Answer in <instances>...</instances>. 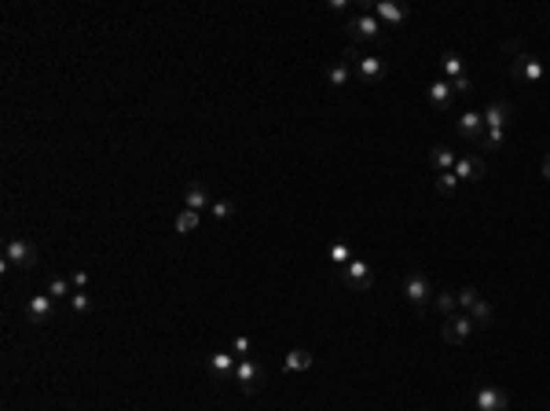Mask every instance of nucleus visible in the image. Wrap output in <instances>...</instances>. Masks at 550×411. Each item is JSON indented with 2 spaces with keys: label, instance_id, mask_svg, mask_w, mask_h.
I'll use <instances>...</instances> for the list:
<instances>
[{
  "label": "nucleus",
  "instance_id": "obj_1",
  "mask_svg": "<svg viewBox=\"0 0 550 411\" xmlns=\"http://www.w3.org/2000/svg\"><path fill=\"white\" fill-rule=\"evenodd\" d=\"M477 331V323H473V316L470 313H455V316H447L444 320V327H440V334H444V342L447 345H462V342H470V334Z\"/></svg>",
  "mask_w": 550,
  "mask_h": 411
},
{
  "label": "nucleus",
  "instance_id": "obj_2",
  "mask_svg": "<svg viewBox=\"0 0 550 411\" xmlns=\"http://www.w3.org/2000/svg\"><path fill=\"white\" fill-rule=\"evenodd\" d=\"M338 283H345L349 290H371L374 287V276H371V264L367 261H349L345 268H338Z\"/></svg>",
  "mask_w": 550,
  "mask_h": 411
},
{
  "label": "nucleus",
  "instance_id": "obj_3",
  "mask_svg": "<svg viewBox=\"0 0 550 411\" xmlns=\"http://www.w3.org/2000/svg\"><path fill=\"white\" fill-rule=\"evenodd\" d=\"M403 297H408V301L418 308V313H422V308H426V301L433 297V283H429V276H426V272H418V268H415V272H411L408 279H403Z\"/></svg>",
  "mask_w": 550,
  "mask_h": 411
},
{
  "label": "nucleus",
  "instance_id": "obj_4",
  "mask_svg": "<svg viewBox=\"0 0 550 411\" xmlns=\"http://www.w3.org/2000/svg\"><path fill=\"white\" fill-rule=\"evenodd\" d=\"M345 33H349V40H378L382 37V22H378V15L364 11V15L345 22Z\"/></svg>",
  "mask_w": 550,
  "mask_h": 411
},
{
  "label": "nucleus",
  "instance_id": "obj_5",
  "mask_svg": "<svg viewBox=\"0 0 550 411\" xmlns=\"http://www.w3.org/2000/svg\"><path fill=\"white\" fill-rule=\"evenodd\" d=\"M543 74H547V66H543V59H535V55H525V52H521L517 59L510 63V77H514V81L535 84V81H543Z\"/></svg>",
  "mask_w": 550,
  "mask_h": 411
},
{
  "label": "nucleus",
  "instance_id": "obj_6",
  "mask_svg": "<svg viewBox=\"0 0 550 411\" xmlns=\"http://www.w3.org/2000/svg\"><path fill=\"white\" fill-rule=\"evenodd\" d=\"M235 382L242 386L246 396H253V393L260 389V382H265V367H260L253 357H246V360H239V367H235Z\"/></svg>",
  "mask_w": 550,
  "mask_h": 411
},
{
  "label": "nucleus",
  "instance_id": "obj_7",
  "mask_svg": "<svg viewBox=\"0 0 550 411\" xmlns=\"http://www.w3.org/2000/svg\"><path fill=\"white\" fill-rule=\"evenodd\" d=\"M34 268L37 264V250L34 243H26V239H11V243L4 246V268Z\"/></svg>",
  "mask_w": 550,
  "mask_h": 411
},
{
  "label": "nucleus",
  "instance_id": "obj_8",
  "mask_svg": "<svg viewBox=\"0 0 550 411\" xmlns=\"http://www.w3.org/2000/svg\"><path fill=\"white\" fill-rule=\"evenodd\" d=\"M455 129H459V136H466L470 144L481 147V136H484V114H477V110H462L459 121H455Z\"/></svg>",
  "mask_w": 550,
  "mask_h": 411
},
{
  "label": "nucleus",
  "instance_id": "obj_9",
  "mask_svg": "<svg viewBox=\"0 0 550 411\" xmlns=\"http://www.w3.org/2000/svg\"><path fill=\"white\" fill-rule=\"evenodd\" d=\"M473 401H477V411H506L510 408V396H506L499 386H481Z\"/></svg>",
  "mask_w": 550,
  "mask_h": 411
},
{
  "label": "nucleus",
  "instance_id": "obj_10",
  "mask_svg": "<svg viewBox=\"0 0 550 411\" xmlns=\"http://www.w3.org/2000/svg\"><path fill=\"white\" fill-rule=\"evenodd\" d=\"M452 173L459 180H484L488 177V162L481 158V154H466V158H459Z\"/></svg>",
  "mask_w": 550,
  "mask_h": 411
},
{
  "label": "nucleus",
  "instance_id": "obj_11",
  "mask_svg": "<svg viewBox=\"0 0 550 411\" xmlns=\"http://www.w3.org/2000/svg\"><path fill=\"white\" fill-rule=\"evenodd\" d=\"M52 313H55V297L52 294H37V297H30V305H26V320L30 323H48Z\"/></svg>",
  "mask_w": 550,
  "mask_h": 411
},
{
  "label": "nucleus",
  "instance_id": "obj_12",
  "mask_svg": "<svg viewBox=\"0 0 550 411\" xmlns=\"http://www.w3.org/2000/svg\"><path fill=\"white\" fill-rule=\"evenodd\" d=\"M356 70H359V81H367V84L382 81V77L389 74V66H385L382 55H364V59L356 63Z\"/></svg>",
  "mask_w": 550,
  "mask_h": 411
},
{
  "label": "nucleus",
  "instance_id": "obj_13",
  "mask_svg": "<svg viewBox=\"0 0 550 411\" xmlns=\"http://www.w3.org/2000/svg\"><path fill=\"white\" fill-rule=\"evenodd\" d=\"M510 118H514V107L503 103V99L484 107V125H488V129H506V121H510Z\"/></svg>",
  "mask_w": 550,
  "mask_h": 411
},
{
  "label": "nucleus",
  "instance_id": "obj_14",
  "mask_svg": "<svg viewBox=\"0 0 550 411\" xmlns=\"http://www.w3.org/2000/svg\"><path fill=\"white\" fill-rule=\"evenodd\" d=\"M452 96H455L452 81H433L429 89H426V99H429L437 110H447V107H452Z\"/></svg>",
  "mask_w": 550,
  "mask_h": 411
},
{
  "label": "nucleus",
  "instance_id": "obj_15",
  "mask_svg": "<svg viewBox=\"0 0 550 411\" xmlns=\"http://www.w3.org/2000/svg\"><path fill=\"white\" fill-rule=\"evenodd\" d=\"M374 15H378V22H389V26H396V22H403L411 15V8L408 4H389V0H378V4H374Z\"/></svg>",
  "mask_w": 550,
  "mask_h": 411
},
{
  "label": "nucleus",
  "instance_id": "obj_16",
  "mask_svg": "<svg viewBox=\"0 0 550 411\" xmlns=\"http://www.w3.org/2000/svg\"><path fill=\"white\" fill-rule=\"evenodd\" d=\"M235 367H239L235 352H213V357H209V371H213V378H228V375H235Z\"/></svg>",
  "mask_w": 550,
  "mask_h": 411
},
{
  "label": "nucleus",
  "instance_id": "obj_17",
  "mask_svg": "<svg viewBox=\"0 0 550 411\" xmlns=\"http://www.w3.org/2000/svg\"><path fill=\"white\" fill-rule=\"evenodd\" d=\"M309 367H312V352L309 349H290L286 352V360H283V371H290V375L309 371Z\"/></svg>",
  "mask_w": 550,
  "mask_h": 411
},
{
  "label": "nucleus",
  "instance_id": "obj_18",
  "mask_svg": "<svg viewBox=\"0 0 550 411\" xmlns=\"http://www.w3.org/2000/svg\"><path fill=\"white\" fill-rule=\"evenodd\" d=\"M455 162H459V158H455L452 147H433V151H429V165L437 169V173H452Z\"/></svg>",
  "mask_w": 550,
  "mask_h": 411
},
{
  "label": "nucleus",
  "instance_id": "obj_19",
  "mask_svg": "<svg viewBox=\"0 0 550 411\" xmlns=\"http://www.w3.org/2000/svg\"><path fill=\"white\" fill-rule=\"evenodd\" d=\"M184 206L195 209V214H202V209H209L213 202H209V195H206V188H202V184H191V188L184 191Z\"/></svg>",
  "mask_w": 550,
  "mask_h": 411
},
{
  "label": "nucleus",
  "instance_id": "obj_20",
  "mask_svg": "<svg viewBox=\"0 0 550 411\" xmlns=\"http://www.w3.org/2000/svg\"><path fill=\"white\" fill-rule=\"evenodd\" d=\"M470 316H473L477 327H491V323H496V308H491V301H484V297H477L473 308H470Z\"/></svg>",
  "mask_w": 550,
  "mask_h": 411
},
{
  "label": "nucleus",
  "instance_id": "obj_21",
  "mask_svg": "<svg viewBox=\"0 0 550 411\" xmlns=\"http://www.w3.org/2000/svg\"><path fill=\"white\" fill-rule=\"evenodd\" d=\"M440 66H444V74L459 81V77H466V70H462V59H459V52H444L440 55Z\"/></svg>",
  "mask_w": 550,
  "mask_h": 411
},
{
  "label": "nucleus",
  "instance_id": "obj_22",
  "mask_svg": "<svg viewBox=\"0 0 550 411\" xmlns=\"http://www.w3.org/2000/svg\"><path fill=\"white\" fill-rule=\"evenodd\" d=\"M327 77H330V84H334V89H345V84L352 81V66L349 63H334L327 70Z\"/></svg>",
  "mask_w": 550,
  "mask_h": 411
},
{
  "label": "nucleus",
  "instance_id": "obj_23",
  "mask_svg": "<svg viewBox=\"0 0 550 411\" xmlns=\"http://www.w3.org/2000/svg\"><path fill=\"white\" fill-rule=\"evenodd\" d=\"M437 308H440L444 316H455V308H459L455 290H440V294H437Z\"/></svg>",
  "mask_w": 550,
  "mask_h": 411
},
{
  "label": "nucleus",
  "instance_id": "obj_24",
  "mask_svg": "<svg viewBox=\"0 0 550 411\" xmlns=\"http://www.w3.org/2000/svg\"><path fill=\"white\" fill-rule=\"evenodd\" d=\"M195 228H198V214H195V209H184V214L177 217V232L180 235H191Z\"/></svg>",
  "mask_w": 550,
  "mask_h": 411
},
{
  "label": "nucleus",
  "instance_id": "obj_25",
  "mask_svg": "<svg viewBox=\"0 0 550 411\" xmlns=\"http://www.w3.org/2000/svg\"><path fill=\"white\" fill-rule=\"evenodd\" d=\"M503 144H506V129H488L481 136V147H488V151H499Z\"/></svg>",
  "mask_w": 550,
  "mask_h": 411
},
{
  "label": "nucleus",
  "instance_id": "obj_26",
  "mask_svg": "<svg viewBox=\"0 0 550 411\" xmlns=\"http://www.w3.org/2000/svg\"><path fill=\"white\" fill-rule=\"evenodd\" d=\"M209 214H213L216 221H228L231 214H235V202H231V198H216V202L209 206Z\"/></svg>",
  "mask_w": 550,
  "mask_h": 411
},
{
  "label": "nucleus",
  "instance_id": "obj_27",
  "mask_svg": "<svg viewBox=\"0 0 550 411\" xmlns=\"http://www.w3.org/2000/svg\"><path fill=\"white\" fill-rule=\"evenodd\" d=\"M455 184H459L455 173H437V177H433V188H437L440 195H452V191H455Z\"/></svg>",
  "mask_w": 550,
  "mask_h": 411
},
{
  "label": "nucleus",
  "instance_id": "obj_28",
  "mask_svg": "<svg viewBox=\"0 0 550 411\" xmlns=\"http://www.w3.org/2000/svg\"><path fill=\"white\" fill-rule=\"evenodd\" d=\"M70 287H74V283H70V279H63V276H55V279L48 283V294L55 297V301H59V297H70Z\"/></svg>",
  "mask_w": 550,
  "mask_h": 411
},
{
  "label": "nucleus",
  "instance_id": "obj_29",
  "mask_svg": "<svg viewBox=\"0 0 550 411\" xmlns=\"http://www.w3.org/2000/svg\"><path fill=\"white\" fill-rule=\"evenodd\" d=\"M455 297H459V308H462V313H470L473 301H477L481 294H477V287H462V290H455Z\"/></svg>",
  "mask_w": 550,
  "mask_h": 411
},
{
  "label": "nucleus",
  "instance_id": "obj_30",
  "mask_svg": "<svg viewBox=\"0 0 550 411\" xmlns=\"http://www.w3.org/2000/svg\"><path fill=\"white\" fill-rule=\"evenodd\" d=\"M70 308H74V313H89V308H92V297L84 294V290H74V294H70Z\"/></svg>",
  "mask_w": 550,
  "mask_h": 411
},
{
  "label": "nucleus",
  "instance_id": "obj_31",
  "mask_svg": "<svg viewBox=\"0 0 550 411\" xmlns=\"http://www.w3.org/2000/svg\"><path fill=\"white\" fill-rule=\"evenodd\" d=\"M231 352H235L239 360H246V357H250V352H253V342H250V338H246V334H239L235 342H231Z\"/></svg>",
  "mask_w": 550,
  "mask_h": 411
},
{
  "label": "nucleus",
  "instance_id": "obj_32",
  "mask_svg": "<svg viewBox=\"0 0 550 411\" xmlns=\"http://www.w3.org/2000/svg\"><path fill=\"white\" fill-rule=\"evenodd\" d=\"M330 261H334L338 268H345V264H349V261H352V250H349V246H345V243H338L334 250H330Z\"/></svg>",
  "mask_w": 550,
  "mask_h": 411
},
{
  "label": "nucleus",
  "instance_id": "obj_33",
  "mask_svg": "<svg viewBox=\"0 0 550 411\" xmlns=\"http://www.w3.org/2000/svg\"><path fill=\"white\" fill-rule=\"evenodd\" d=\"M70 283H74L77 290H84V287H89V272H84V268H77V272L70 276Z\"/></svg>",
  "mask_w": 550,
  "mask_h": 411
},
{
  "label": "nucleus",
  "instance_id": "obj_34",
  "mask_svg": "<svg viewBox=\"0 0 550 411\" xmlns=\"http://www.w3.org/2000/svg\"><path fill=\"white\" fill-rule=\"evenodd\" d=\"M452 89L455 92H473V81L470 77H459V81H452Z\"/></svg>",
  "mask_w": 550,
  "mask_h": 411
},
{
  "label": "nucleus",
  "instance_id": "obj_35",
  "mask_svg": "<svg viewBox=\"0 0 550 411\" xmlns=\"http://www.w3.org/2000/svg\"><path fill=\"white\" fill-rule=\"evenodd\" d=\"M543 177H547V184H550V151L543 154Z\"/></svg>",
  "mask_w": 550,
  "mask_h": 411
}]
</instances>
